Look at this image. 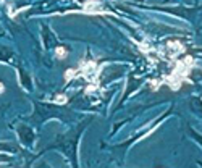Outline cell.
I'll use <instances>...</instances> for the list:
<instances>
[{"label":"cell","mask_w":202,"mask_h":168,"mask_svg":"<svg viewBox=\"0 0 202 168\" xmlns=\"http://www.w3.org/2000/svg\"><path fill=\"white\" fill-rule=\"evenodd\" d=\"M192 65H194V60H192V57H186L184 60H179L176 63V68L171 71V74L168 78H165L163 81L168 82V86L173 89V91H178L179 86L184 81H189L188 79V74L192 68Z\"/></svg>","instance_id":"6da1fadb"},{"label":"cell","mask_w":202,"mask_h":168,"mask_svg":"<svg viewBox=\"0 0 202 168\" xmlns=\"http://www.w3.org/2000/svg\"><path fill=\"white\" fill-rule=\"evenodd\" d=\"M78 73H81L94 87L99 84V81H97V78H99V70H97V63H95V62H84V63L81 65V70H79Z\"/></svg>","instance_id":"7a4b0ae2"},{"label":"cell","mask_w":202,"mask_h":168,"mask_svg":"<svg viewBox=\"0 0 202 168\" xmlns=\"http://www.w3.org/2000/svg\"><path fill=\"white\" fill-rule=\"evenodd\" d=\"M167 50H168V57L170 58H176L179 53L184 52V47H183V44L178 42V41H171L167 44Z\"/></svg>","instance_id":"3957f363"},{"label":"cell","mask_w":202,"mask_h":168,"mask_svg":"<svg viewBox=\"0 0 202 168\" xmlns=\"http://www.w3.org/2000/svg\"><path fill=\"white\" fill-rule=\"evenodd\" d=\"M95 8H100V2H97V0H89V2L84 3V12L86 13H104L100 10H95Z\"/></svg>","instance_id":"277c9868"},{"label":"cell","mask_w":202,"mask_h":168,"mask_svg":"<svg viewBox=\"0 0 202 168\" xmlns=\"http://www.w3.org/2000/svg\"><path fill=\"white\" fill-rule=\"evenodd\" d=\"M52 102L53 104H58V105H65L66 102H68V99H66V96H55L52 99Z\"/></svg>","instance_id":"5b68a950"},{"label":"cell","mask_w":202,"mask_h":168,"mask_svg":"<svg viewBox=\"0 0 202 168\" xmlns=\"http://www.w3.org/2000/svg\"><path fill=\"white\" fill-rule=\"evenodd\" d=\"M55 55H57V58H65L66 55H68V52H66L65 47H57L55 49Z\"/></svg>","instance_id":"8992f818"},{"label":"cell","mask_w":202,"mask_h":168,"mask_svg":"<svg viewBox=\"0 0 202 168\" xmlns=\"http://www.w3.org/2000/svg\"><path fill=\"white\" fill-rule=\"evenodd\" d=\"M74 76H78V71H76V70H66V73H65V81H71Z\"/></svg>","instance_id":"52a82bcc"},{"label":"cell","mask_w":202,"mask_h":168,"mask_svg":"<svg viewBox=\"0 0 202 168\" xmlns=\"http://www.w3.org/2000/svg\"><path fill=\"white\" fill-rule=\"evenodd\" d=\"M160 82H162V81H150V87H152L154 91H157V89L160 87Z\"/></svg>","instance_id":"ba28073f"},{"label":"cell","mask_w":202,"mask_h":168,"mask_svg":"<svg viewBox=\"0 0 202 168\" xmlns=\"http://www.w3.org/2000/svg\"><path fill=\"white\" fill-rule=\"evenodd\" d=\"M3 91H5V86H3V82H0V94H2Z\"/></svg>","instance_id":"9c48e42d"}]
</instances>
